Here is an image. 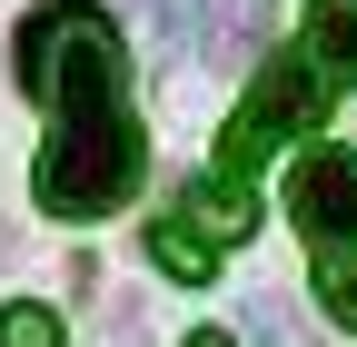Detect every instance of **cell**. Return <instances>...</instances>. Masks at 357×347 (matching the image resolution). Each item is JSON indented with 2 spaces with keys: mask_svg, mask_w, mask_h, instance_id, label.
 <instances>
[{
  "mask_svg": "<svg viewBox=\"0 0 357 347\" xmlns=\"http://www.w3.org/2000/svg\"><path fill=\"white\" fill-rule=\"evenodd\" d=\"M10 70L30 100H50L30 199L50 219H109L119 199H139L149 139H139V109H129V50L100 0H40L10 40Z\"/></svg>",
  "mask_w": 357,
  "mask_h": 347,
  "instance_id": "obj_1",
  "label": "cell"
},
{
  "mask_svg": "<svg viewBox=\"0 0 357 347\" xmlns=\"http://www.w3.org/2000/svg\"><path fill=\"white\" fill-rule=\"evenodd\" d=\"M328 60L318 50H268V70L248 79V109L229 119V139H218V159L229 169H248L258 149H278V139H307V129L328 119Z\"/></svg>",
  "mask_w": 357,
  "mask_h": 347,
  "instance_id": "obj_2",
  "label": "cell"
},
{
  "mask_svg": "<svg viewBox=\"0 0 357 347\" xmlns=\"http://www.w3.org/2000/svg\"><path fill=\"white\" fill-rule=\"evenodd\" d=\"M288 219L307 229V248H357V159L347 149H307L288 169Z\"/></svg>",
  "mask_w": 357,
  "mask_h": 347,
  "instance_id": "obj_3",
  "label": "cell"
},
{
  "mask_svg": "<svg viewBox=\"0 0 357 347\" xmlns=\"http://www.w3.org/2000/svg\"><path fill=\"white\" fill-rule=\"evenodd\" d=\"M178 219H189V229H199L208 248H238V238L258 229V199H248L238 179H199L189 199H178Z\"/></svg>",
  "mask_w": 357,
  "mask_h": 347,
  "instance_id": "obj_4",
  "label": "cell"
},
{
  "mask_svg": "<svg viewBox=\"0 0 357 347\" xmlns=\"http://www.w3.org/2000/svg\"><path fill=\"white\" fill-rule=\"evenodd\" d=\"M149 258H159L169 278H189V288H199V278H218V248H208V238H199L189 219H178V208H169V219L149 229Z\"/></svg>",
  "mask_w": 357,
  "mask_h": 347,
  "instance_id": "obj_5",
  "label": "cell"
},
{
  "mask_svg": "<svg viewBox=\"0 0 357 347\" xmlns=\"http://www.w3.org/2000/svg\"><path fill=\"white\" fill-rule=\"evenodd\" d=\"M307 50L328 70H357V0H318V10H307Z\"/></svg>",
  "mask_w": 357,
  "mask_h": 347,
  "instance_id": "obj_6",
  "label": "cell"
},
{
  "mask_svg": "<svg viewBox=\"0 0 357 347\" xmlns=\"http://www.w3.org/2000/svg\"><path fill=\"white\" fill-rule=\"evenodd\" d=\"M268 50V0H229V30H218V60L229 70H248Z\"/></svg>",
  "mask_w": 357,
  "mask_h": 347,
  "instance_id": "obj_7",
  "label": "cell"
},
{
  "mask_svg": "<svg viewBox=\"0 0 357 347\" xmlns=\"http://www.w3.org/2000/svg\"><path fill=\"white\" fill-rule=\"evenodd\" d=\"M139 10H149V30H159V50L178 60V50L199 40V20H208V0H139Z\"/></svg>",
  "mask_w": 357,
  "mask_h": 347,
  "instance_id": "obj_8",
  "label": "cell"
},
{
  "mask_svg": "<svg viewBox=\"0 0 357 347\" xmlns=\"http://www.w3.org/2000/svg\"><path fill=\"white\" fill-rule=\"evenodd\" d=\"M318 298L357 327V248H318Z\"/></svg>",
  "mask_w": 357,
  "mask_h": 347,
  "instance_id": "obj_9",
  "label": "cell"
},
{
  "mask_svg": "<svg viewBox=\"0 0 357 347\" xmlns=\"http://www.w3.org/2000/svg\"><path fill=\"white\" fill-rule=\"evenodd\" d=\"M0 347H60V308H0Z\"/></svg>",
  "mask_w": 357,
  "mask_h": 347,
  "instance_id": "obj_10",
  "label": "cell"
},
{
  "mask_svg": "<svg viewBox=\"0 0 357 347\" xmlns=\"http://www.w3.org/2000/svg\"><path fill=\"white\" fill-rule=\"evenodd\" d=\"M248 337H268V347H298V308L288 298H248V318H238Z\"/></svg>",
  "mask_w": 357,
  "mask_h": 347,
  "instance_id": "obj_11",
  "label": "cell"
},
{
  "mask_svg": "<svg viewBox=\"0 0 357 347\" xmlns=\"http://www.w3.org/2000/svg\"><path fill=\"white\" fill-rule=\"evenodd\" d=\"M189 347H238V337L229 327H189Z\"/></svg>",
  "mask_w": 357,
  "mask_h": 347,
  "instance_id": "obj_12",
  "label": "cell"
}]
</instances>
